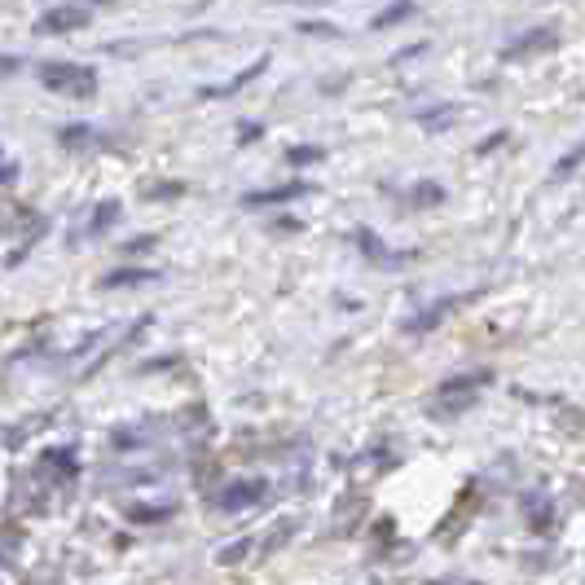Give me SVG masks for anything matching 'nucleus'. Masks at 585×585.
<instances>
[{
    "label": "nucleus",
    "instance_id": "obj_20",
    "mask_svg": "<svg viewBox=\"0 0 585 585\" xmlns=\"http://www.w3.org/2000/svg\"><path fill=\"white\" fill-rule=\"evenodd\" d=\"M14 176H18L14 163H0V185H9V181H14Z\"/></svg>",
    "mask_w": 585,
    "mask_h": 585
},
{
    "label": "nucleus",
    "instance_id": "obj_3",
    "mask_svg": "<svg viewBox=\"0 0 585 585\" xmlns=\"http://www.w3.org/2000/svg\"><path fill=\"white\" fill-rule=\"evenodd\" d=\"M555 44H559V31L555 27H528L511 44H502V62H524V58H533V53L555 49Z\"/></svg>",
    "mask_w": 585,
    "mask_h": 585
},
{
    "label": "nucleus",
    "instance_id": "obj_2",
    "mask_svg": "<svg viewBox=\"0 0 585 585\" xmlns=\"http://www.w3.org/2000/svg\"><path fill=\"white\" fill-rule=\"evenodd\" d=\"M36 75H40V84H44V88H53V93H66V97H93V93H97V75H93V66L44 62Z\"/></svg>",
    "mask_w": 585,
    "mask_h": 585
},
{
    "label": "nucleus",
    "instance_id": "obj_18",
    "mask_svg": "<svg viewBox=\"0 0 585 585\" xmlns=\"http://www.w3.org/2000/svg\"><path fill=\"white\" fill-rule=\"evenodd\" d=\"M423 119L427 128H436V124H449V119H454V110H427V115H418Z\"/></svg>",
    "mask_w": 585,
    "mask_h": 585
},
{
    "label": "nucleus",
    "instance_id": "obj_4",
    "mask_svg": "<svg viewBox=\"0 0 585 585\" xmlns=\"http://www.w3.org/2000/svg\"><path fill=\"white\" fill-rule=\"evenodd\" d=\"M88 18H93V9H84V5H58V9H44L36 31H44V36H66V31H80Z\"/></svg>",
    "mask_w": 585,
    "mask_h": 585
},
{
    "label": "nucleus",
    "instance_id": "obj_21",
    "mask_svg": "<svg viewBox=\"0 0 585 585\" xmlns=\"http://www.w3.org/2000/svg\"><path fill=\"white\" fill-rule=\"evenodd\" d=\"M436 585H480V581H436Z\"/></svg>",
    "mask_w": 585,
    "mask_h": 585
},
{
    "label": "nucleus",
    "instance_id": "obj_11",
    "mask_svg": "<svg viewBox=\"0 0 585 585\" xmlns=\"http://www.w3.org/2000/svg\"><path fill=\"white\" fill-rule=\"evenodd\" d=\"M97 137H102V132L88 128V124H71V128H62V146H66V150H88V146H97Z\"/></svg>",
    "mask_w": 585,
    "mask_h": 585
},
{
    "label": "nucleus",
    "instance_id": "obj_12",
    "mask_svg": "<svg viewBox=\"0 0 585 585\" xmlns=\"http://www.w3.org/2000/svg\"><path fill=\"white\" fill-rule=\"evenodd\" d=\"M115 220H119V203H102V207H97V216L88 220V229H84V234H88V238L106 234V229L115 225Z\"/></svg>",
    "mask_w": 585,
    "mask_h": 585
},
{
    "label": "nucleus",
    "instance_id": "obj_16",
    "mask_svg": "<svg viewBox=\"0 0 585 585\" xmlns=\"http://www.w3.org/2000/svg\"><path fill=\"white\" fill-rule=\"evenodd\" d=\"M410 14H414V5H388V9H383V14H379V18H374V31L392 27V22H405Z\"/></svg>",
    "mask_w": 585,
    "mask_h": 585
},
{
    "label": "nucleus",
    "instance_id": "obj_15",
    "mask_svg": "<svg viewBox=\"0 0 585 585\" xmlns=\"http://www.w3.org/2000/svg\"><path fill=\"white\" fill-rule=\"evenodd\" d=\"M322 154L326 150H317V146H295V150H286V163H291V168H308V163H317Z\"/></svg>",
    "mask_w": 585,
    "mask_h": 585
},
{
    "label": "nucleus",
    "instance_id": "obj_14",
    "mask_svg": "<svg viewBox=\"0 0 585 585\" xmlns=\"http://www.w3.org/2000/svg\"><path fill=\"white\" fill-rule=\"evenodd\" d=\"M146 278H154L150 269H115L110 278H102V286H137V282H146Z\"/></svg>",
    "mask_w": 585,
    "mask_h": 585
},
{
    "label": "nucleus",
    "instance_id": "obj_6",
    "mask_svg": "<svg viewBox=\"0 0 585 585\" xmlns=\"http://www.w3.org/2000/svg\"><path fill=\"white\" fill-rule=\"evenodd\" d=\"M264 498V480H238L229 484V489H220L216 506L220 511H247V506H256Z\"/></svg>",
    "mask_w": 585,
    "mask_h": 585
},
{
    "label": "nucleus",
    "instance_id": "obj_19",
    "mask_svg": "<svg viewBox=\"0 0 585 585\" xmlns=\"http://www.w3.org/2000/svg\"><path fill=\"white\" fill-rule=\"evenodd\" d=\"M304 31H313V36H335V27H326V22H308Z\"/></svg>",
    "mask_w": 585,
    "mask_h": 585
},
{
    "label": "nucleus",
    "instance_id": "obj_17",
    "mask_svg": "<svg viewBox=\"0 0 585 585\" xmlns=\"http://www.w3.org/2000/svg\"><path fill=\"white\" fill-rule=\"evenodd\" d=\"M44 467L58 471V476H75V462L66 458V449H49V454H44Z\"/></svg>",
    "mask_w": 585,
    "mask_h": 585
},
{
    "label": "nucleus",
    "instance_id": "obj_8",
    "mask_svg": "<svg viewBox=\"0 0 585 585\" xmlns=\"http://www.w3.org/2000/svg\"><path fill=\"white\" fill-rule=\"evenodd\" d=\"M520 511H524V520H528V528H533V533H546L550 520H555V506H550L546 489H528L524 498H520Z\"/></svg>",
    "mask_w": 585,
    "mask_h": 585
},
{
    "label": "nucleus",
    "instance_id": "obj_5",
    "mask_svg": "<svg viewBox=\"0 0 585 585\" xmlns=\"http://www.w3.org/2000/svg\"><path fill=\"white\" fill-rule=\"evenodd\" d=\"M471 300H476V291H467V295H449V300H436V304H427L423 313H418V317H410V322H405V330H410V335H427V330L445 322V317L454 313V308L471 304Z\"/></svg>",
    "mask_w": 585,
    "mask_h": 585
},
{
    "label": "nucleus",
    "instance_id": "obj_7",
    "mask_svg": "<svg viewBox=\"0 0 585 585\" xmlns=\"http://www.w3.org/2000/svg\"><path fill=\"white\" fill-rule=\"evenodd\" d=\"M352 238H357V251H361V256L374 260V264H383V269H392V264L414 260L410 251H388V247H383V242H379V234H370V229H357V234H352Z\"/></svg>",
    "mask_w": 585,
    "mask_h": 585
},
{
    "label": "nucleus",
    "instance_id": "obj_1",
    "mask_svg": "<svg viewBox=\"0 0 585 585\" xmlns=\"http://www.w3.org/2000/svg\"><path fill=\"white\" fill-rule=\"evenodd\" d=\"M493 374L489 370H476V374H454V379H445L440 388L427 396V414L440 418V423H449V418H462L471 410V405L480 401L484 383H489Z\"/></svg>",
    "mask_w": 585,
    "mask_h": 585
},
{
    "label": "nucleus",
    "instance_id": "obj_10",
    "mask_svg": "<svg viewBox=\"0 0 585 585\" xmlns=\"http://www.w3.org/2000/svg\"><path fill=\"white\" fill-rule=\"evenodd\" d=\"M401 203H405V207H440V203H445V185L418 181V185H410V190L401 194Z\"/></svg>",
    "mask_w": 585,
    "mask_h": 585
},
{
    "label": "nucleus",
    "instance_id": "obj_13",
    "mask_svg": "<svg viewBox=\"0 0 585 585\" xmlns=\"http://www.w3.org/2000/svg\"><path fill=\"white\" fill-rule=\"evenodd\" d=\"M581 163H585V141H581V146H572V150L564 154V159H559V163H555V181H568V176H572V172H577V168H581Z\"/></svg>",
    "mask_w": 585,
    "mask_h": 585
},
{
    "label": "nucleus",
    "instance_id": "obj_9",
    "mask_svg": "<svg viewBox=\"0 0 585 585\" xmlns=\"http://www.w3.org/2000/svg\"><path fill=\"white\" fill-rule=\"evenodd\" d=\"M313 185L308 181H291V185H278V190H260V194H247L242 203L247 207H269V203H291V198H304Z\"/></svg>",
    "mask_w": 585,
    "mask_h": 585
}]
</instances>
